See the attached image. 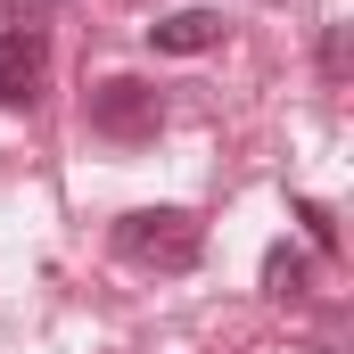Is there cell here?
Masks as SVG:
<instances>
[{
    "instance_id": "5",
    "label": "cell",
    "mask_w": 354,
    "mask_h": 354,
    "mask_svg": "<svg viewBox=\"0 0 354 354\" xmlns=\"http://www.w3.org/2000/svg\"><path fill=\"white\" fill-rule=\"evenodd\" d=\"M264 288H272V297H297V288H305V256H297L288 239L264 256Z\"/></svg>"
},
{
    "instance_id": "1",
    "label": "cell",
    "mask_w": 354,
    "mask_h": 354,
    "mask_svg": "<svg viewBox=\"0 0 354 354\" xmlns=\"http://www.w3.org/2000/svg\"><path fill=\"white\" fill-rule=\"evenodd\" d=\"M115 256L140 272H165V280H181V272L206 264V223L198 214H181V206H132V214H115Z\"/></svg>"
},
{
    "instance_id": "4",
    "label": "cell",
    "mask_w": 354,
    "mask_h": 354,
    "mask_svg": "<svg viewBox=\"0 0 354 354\" xmlns=\"http://www.w3.org/2000/svg\"><path fill=\"white\" fill-rule=\"evenodd\" d=\"M149 41H157L165 58H206V50L223 41V17H214V8H181V17H157V25H149Z\"/></svg>"
},
{
    "instance_id": "2",
    "label": "cell",
    "mask_w": 354,
    "mask_h": 354,
    "mask_svg": "<svg viewBox=\"0 0 354 354\" xmlns=\"http://www.w3.org/2000/svg\"><path fill=\"white\" fill-rule=\"evenodd\" d=\"M157 124H165V99L149 83H132V75H107V83L91 91V132L99 140H115V149H140V140H157Z\"/></svg>"
},
{
    "instance_id": "3",
    "label": "cell",
    "mask_w": 354,
    "mask_h": 354,
    "mask_svg": "<svg viewBox=\"0 0 354 354\" xmlns=\"http://www.w3.org/2000/svg\"><path fill=\"white\" fill-rule=\"evenodd\" d=\"M50 75V33L41 25H8L0 33V107H33Z\"/></svg>"
},
{
    "instance_id": "6",
    "label": "cell",
    "mask_w": 354,
    "mask_h": 354,
    "mask_svg": "<svg viewBox=\"0 0 354 354\" xmlns=\"http://www.w3.org/2000/svg\"><path fill=\"white\" fill-rule=\"evenodd\" d=\"M297 223H305V239H313L322 256H338V223H330V206H322V198H297Z\"/></svg>"
}]
</instances>
